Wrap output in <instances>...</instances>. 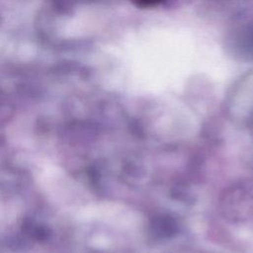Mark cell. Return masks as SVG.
Segmentation results:
<instances>
[{
  "mask_svg": "<svg viewBox=\"0 0 253 253\" xmlns=\"http://www.w3.org/2000/svg\"><path fill=\"white\" fill-rule=\"evenodd\" d=\"M136 6L141 7V8H148L157 5L160 3L162 0H131Z\"/></svg>",
  "mask_w": 253,
  "mask_h": 253,
  "instance_id": "obj_1",
  "label": "cell"
}]
</instances>
